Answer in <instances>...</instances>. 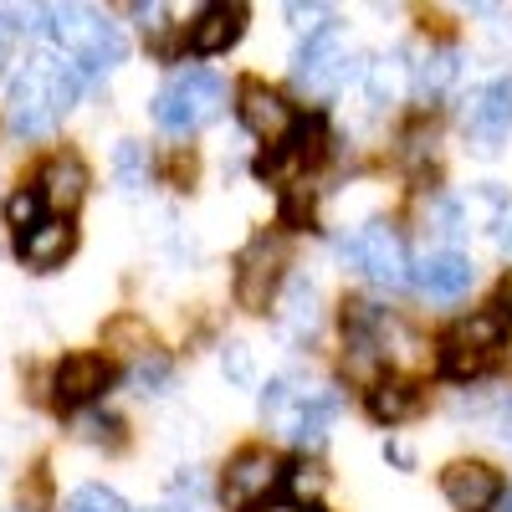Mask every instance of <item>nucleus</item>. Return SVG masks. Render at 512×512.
I'll return each mask as SVG.
<instances>
[{
	"instance_id": "obj_33",
	"label": "nucleus",
	"mask_w": 512,
	"mask_h": 512,
	"mask_svg": "<svg viewBox=\"0 0 512 512\" xmlns=\"http://www.w3.org/2000/svg\"><path fill=\"white\" fill-rule=\"evenodd\" d=\"M308 512H323V507H308Z\"/></svg>"
},
{
	"instance_id": "obj_32",
	"label": "nucleus",
	"mask_w": 512,
	"mask_h": 512,
	"mask_svg": "<svg viewBox=\"0 0 512 512\" xmlns=\"http://www.w3.org/2000/svg\"><path fill=\"white\" fill-rule=\"evenodd\" d=\"M507 251H512V226H507Z\"/></svg>"
},
{
	"instance_id": "obj_4",
	"label": "nucleus",
	"mask_w": 512,
	"mask_h": 512,
	"mask_svg": "<svg viewBox=\"0 0 512 512\" xmlns=\"http://www.w3.org/2000/svg\"><path fill=\"white\" fill-rule=\"evenodd\" d=\"M338 256H344V267L379 282V287H400L410 282V262H405V241L384 226V221H364L354 236L338 241Z\"/></svg>"
},
{
	"instance_id": "obj_16",
	"label": "nucleus",
	"mask_w": 512,
	"mask_h": 512,
	"mask_svg": "<svg viewBox=\"0 0 512 512\" xmlns=\"http://www.w3.org/2000/svg\"><path fill=\"white\" fill-rule=\"evenodd\" d=\"M82 195H88V164H82L77 154H57L47 169H41V200H47L52 210L72 216V210L82 205Z\"/></svg>"
},
{
	"instance_id": "obj_3",
	"label": "nucleus",
	"mask_w": 512,
	"mask_h": 512,
	"mask_svg": "<svg viewBox=\"0 0 512 512\" xmlns=\"http://www.w3.org/2000/svg\"><path fill=\"white\" fill-rule=\"evenodd\" d=\"M226 103V82L205 67H180L169 72V82L154 93V123L169 128V134H195Z\"/></svg>"
},
{
	"instance_id": "obj_29",
	"label": "nucleus",
	"mask_w": 512,
	"mask_h": 512,
	"mask_svg": "<svg viewBox=\"0 0 512 512\" xmlns=\"http://www.w3.org/2000/svg\"><path fill=\"white\" fill-rule=\"evenodd\" d=\"M226 369H231V379H241V384L251 379V359H246V349H241V344H231V349H226Z\"/></svg>"
},
{
	"instance_id": "obj_27",
	"label": "nucleus",
	"mask_w": 512,
	"mask_h": 512,
	"mask_svg": "<svg viewBox=\"0 0 512 512\" xmlns=\"http://www.w3.org/2000/svg\"><path fill=\"white\" fill-rule=\"evenodd\" d=\"M287 16H292V26L297 31H308V36H323V31H333V11L328 6H287Z\"/></svg>"
},
{
	"instance_id": "obj_12",
	"label": "nucleus",
	"mask_w": 512,
	"mask_h": 512,
	"mask_svg": "<svg viewBox=\"0 0 512 512\" xmlns=\"http://www.w3.org/2000/svg\"><path fill=\"white\" fill-rule=\"evenodd\" d=\"M241 123H246V134L251 139H262V144H282L287 134H292V108L272 93V88H262V82H241Z\"/></svg>"
},
{
	"instance_id": "obj_14",
	"label": "nucleus",
	"mask_w": 512,
	"mask_h": 512,
	"mask_svg": "<svg viewBox=\"0 0 512 512\" xmlns=\"http://www.w3.org/2000/svg\"><path fill=\"white\" fill-rule=\"evenodd\" d=\"M323 323V308H318V287L308 277H292L287 292L277 297V328L282 338H292V344H308V338L318 333Z\"/></svg>"
},
{
	"instance_id": "obj_8",
	"label": "nucleus",
	"mask_w": 512,
	"mask_h": 512,
	"mask_svg": "<svg viewBox=\"0 0 512 512\" xmlns=\"http://www.w3.org/2000/svg\"><path fill=\"white\" fill-rule=\"evenodd\" d=\"M441 492L456 512H492L502 502V477L487 461H451L441 472Z\"/></svg>"
},
{
	"instance_id": "obj_21",
	"label": "nucleus",
	"mask_w": 512,
	"mask_h": 512,
	"mask_svg": "<svg viewBox=\"0 0 512 512\" xmlns=\"http://www.w3.org/2000/svg\"><path fill=\"white\" fill-rule=\"evenodd\" d=\"M369 103L374 108H384V103H395V93L410 82V62H400V57H384V62H369Z\"/></svg>"
},
{
	"instance_id": "obj_30",
	"label": "nucleus",
	"mask_w": 512,
	"mask_h": 512,
	"mask_svg": "<svg viewBox=\"0 0 512 512\" xmlns=\"http://www.w3.org/2000/svg\"><path fill=\"white\" fill-rule=\"evenodd\" d=\"M6 62H11V31L0 26V72H6Z\"/></svg>"
},
{
	"instance_id": "obj_17",
	"label": "nucleus",
	"mask_w": 512,
	"mask_h": 512,
	"mask_svg": "<svg viewBox=\"0 0 512 512\" xmlns=\"http://www.w3.org/2000/svg\"><path fill=\"white\" fill-rule=\"evenodd\" d=\"M246 31V6H205L190 26V52L195 57H216Z\"/></svg>"
},
{
	"instance_id": "obj_20",
	"label": "nucleus",
	"mask_w": 512,
	"mask_h": 512,
	"mask_svg": "<svg viewBox=\"0 0 512 512\" xmlns=\"http://www.w3.org/2000/svg\"><path fill=\"white\" fill-rule=\"evenodd\" d=\"M113 175H118V190H123V195L149 190V154H144V144L123 139V144L113 149Z\"/></svg>"
},
{
	"instance_id": "obj_26",
	"label": "nucleus",
	"mask_w": 512,
	"mask_h": 512,
	"mask_svg": "<svg viewBox=\"0 0 512 512\" xmlns=\"http://www.w3.org/2000/svg\"><path fill=\"white\" fill-rule=\"evenodd\" d=\"M77 436L93 441V446H118V420L113 415H82L77 420Z\"/></svg>"
},
{
	"instance_id": "obj_24",
	"label": "nucleus",
	"mask_w": 512,
	"mask_h": 512,
	"mask_svg": "<svg viewBox=\"0 0 512 512\" xmlns=\"http://www.w3.org/2000/svg\"><path fill=\"white\" fill-rule=\"evenodd\" d=\"M308 216H313V185L308 180H292L287 190H282V226H308Z\"/></svg>"
},
{
	"instance_id": "obj_23",
	"label": "nucleus",
	"mask_w": 512,
	"mask_h": 512,
	"mask_svg": "<svg viewBox=\"0 0 512 512\" xmlns=\"http://www.w3.org/2000/svg\"><path fill=\"white\" fill-rule=\"evenodd\" d=\"M62 512H128V507H123V497H118L113 487L88 482V487H77V492L62 502Z\"/></svg>"
},
{
	"instance_id": "obj_22",
	"label": "nucleus",
	"mask_w": 512,
	"mask_h": 512,
	"mask_svg": "<svg viewBox=\"0 0 512 512\" xmlns=\"http://www.w3.org/2000/svg\"><path fill=\"white\" fill-rule=\"evenodd\" d=\"M41 210H47L41 190H16V195L6 200V226L16 231V241H21V236H31V231L41 226Z\"/></svg>"
},
{
	"instance_id": "obj_25",
	"label": "nucleus",
	"mask_w": 512,
	"mask_h": 512,
	"mask_svg": "<svg viewBox=\"0 0 512 512\" xmlns=\"http://www.w3.org/2000/svg\"><path fill=\"white\" fill-rule=\"evenodd\" d=\"M282 482H287L292 497H318L323 492V472H318V466H308V461H292L287 472H282Z\"/></svg>"
},
{
	"instance_id": "obj_28",
	"label": "nucleus",
	"mask_w": 512,
	"mask_h": 512,
	"mask_svg": "<svg viewBox=\"0 0 512 512\" xmlns=\"http://www.w3.org/2000/svg\"><path fill=\"white\" fill-rule=\"evenodd\" d=\"M128 379H134V390H139V395H159V384L169 379V364L154 354L149 364H134V374H128Z\"/></svg>"
},
{
	"instance_id": "obj_1",
	"label": "nucleus",
	"mask_w": 512,
	"mask_h": 512,
	"mask_svg": "<svg viewBox=\"0 0 512 512\" xmlns=\"http://www.w3.org/2000/svg\"><path fill=\"white\" fill-rule=\"evenodd\" d=\"M77 88H82V72L72 62L31 57L16 72V82H11V103H6L11 134H21V139H52L62 113L77 103Z\"/></svg>"
},
{
	"instance_id": "obj_2",
	"label": "nucleus",
	"mask_w": 512,
	"mask_h": 512,
	"mask_svg": "<svg viewBox=\"0 0 512 512\" xmlns=\"http://www.w3.org/2000/svg\"><path fill=\"white\" fill-rule=\"evenodd\" d=\"M47 36L72 57V67L82 77H103V72H113L128 57L123 31L108 16L88 11V6H52V31Z\"/></svg>"
},
{
	"instance_id": "obj_19",
	"label": "nucleus",
	"mask_w": 512,
	"mask_h": 512,
	"mask_svg": "<svg viewBox=\"0 0 512 512\" xmlns=\"http://www.w3.org/2000/svg\"><path fill=\"white\" fill-rule=\"evenodd\" d=\"M456 72H461L456 52H446V47L420 52V62H410V88H415L420 103H436V98L451 88V82H456Z\"/></svg>"
},
{
	"instance_id": "obj_10",
	"label": "nucleus",
	"mask_w": 512,
	"mask_h": 512,
	"mask_svg": "<svg viewBox=\"0 0 512 512\" xmlns=\"http://www.w3.org/2000/svg\"><path fill=\"white\" fill-rule=\"evenodd\" d=\"M410 282H415L425 297H441V303H451V297H461L466 287L477 282V267H472V256L441 246V251H425V256H420L415 272H410Z\"/></svg>"
},
{
	"instance_id": "obj_31",
	"label": "nucleus",
	"mask_w": 512,
	"mask_h": 512,
	"mask_svg": "<svg viewBox=\"0 0 512 512\" xmlns=\"http://www.w3.org/2000/svg\"><path fill=\"white\" fill-rule=\"evenodd\" d=\"M262 512H303V507H292V502H272V507H267V502H262Z\"/></svg>"
},
{
	"instance_id": "obj_9",
	"label": "nucleus",
	"mask_w": 512,
	"mask_h": 512,
	"mask_svg": "<svg viewBox=\"0 0 512 512\" xmlns=\"http://www.w3.org/2000/svg\"><path fill=\"white\" fill-rule=\"evenodd\" d=\"M466 134L477 139L482 154L502 149V139L512 134V77L487 82V88L472 98V108H466Z\"/></svg>"
},
{
	"instance_id": "obj_11",
	"label": "nucleus",
	"mask_w": 512,
	"mask_h": 512,
	"mask_svg": "<svg viewBox=\"0 0 512 512\" xmlns=\"http://www.w3.org/2000/svg\"><path fill=\"white\" fill-rule=\"evenodd\" d=\"M277 477H282L277 456L251 446V451H241V456L226 466L221 492H226V502H231V507H256V502H267V492L277 487Z\"/></svg>"
},
{
	"instance_id": "obj_15",
	"label": "nucleus",
	"mask_w": 512,
	"mask_h": 512,
	"mask_svg": "<svg viewBox=\"0 0 512 512\" xmlns=\"http://www.w3.org/2000/svg\"><path fill=\"white\" fill-rule=\"evenodd\" d=\"M72 246H77V226H72L67 216L41 221L31 236H21V241H16L21 262H26L31 272H52V267H62L67 256H72Z\"/></svg>"
},
{
	"instance_id": "obj_5",
	"label": "nucleus",
	"mask_w": 512,
	"mask_h": 512,
	"mask_svg": "<svg viewBox=\"0 0 512 512\" xmlns=\"http://www.w3.org/2000/svg\"><path fill=\"white\" fill-rule=\"evenodd\" d=\"M292 82H297V93H308V98H333L344 88L349 82V52H344V41H338V31L303 41V52L292 62Z\"/></svg>"
},
{
	"instance_id": "obj_13",
	"label": "nucleus",
	"mask_w": 512,
	"mask_h": 512,
	"mask_svg": "<svg viewBox=\"0 0 512 512\" xmlns=\"http://www.w3.org/2000/svg\"><path fill=\"white\" fill-rule=\"evenodd\" d=\"M333 415H338V395L333 390H303V400H297L292 415L282 420V436L297 441V446H308V451H318L323 436H328V425H333Z\"/></svg>"
},
{
	"instance_id": "obj_6",
	"label": "nucleus",
	"mask_w": 512,
	"mask_h": 512,
	"mask_svg": "<svg viewBox=\"0 0 512 512\" xmlns=\"http://www.w3.org/2000/svg\"><path fill=\"white\" fill-rule=\"evenodd\" d=\"M277 277H282V251H277V241L256 236V241L241 251V262H236V303H241L246 313H267V308H272V292H277Z\"/></svg>"
},
{
	"instance_id": "obj_7",
	"label": "nucleus",
	"mask_w": 512,
	"mask_h": 512,
	"mask_svg": "<svg viewBox=\"0 0 512 512\" xmlns=\"http://www.w3.org/2000/svg\"><path fill=\"white\" fill-rule=\"evenodd\" d=\"M108 384H113V364L103 354H72L52 374V400L62 410H82V405H93Z\"/></svg>"
},
{
	"instance_id": "obj_18",
	"label": "nucleus",
	"mask_w": 512,
	"mask_h": 512,
	"mask_svg": "<svg viewBox=\"0 0 512 512\" xmlns=\"http://www.w3.org/2000/svg\"><path fill=\"white\" fill-rule=\"evenodd\" d=\"M415 405H420V390H415L410 379H400V374L369 384V415H374L379 425H400V420H410Z\"/></svg>"
}]
</instances>
